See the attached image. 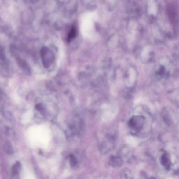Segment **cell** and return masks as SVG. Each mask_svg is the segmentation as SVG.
Listing matches in <instances>:
<instances>
[{
    "instance_id": "7a4b0ae2",
    "label": "cell",
    "mask_w": 179,
    "mask_h": 179,
    "mask_svg": "<svg viewBox=\"0 0 179 179\" xmlns=\"http://www.w3.org/2000/svg\"><path fill=\"white\" fill-rule=\"evenodd\" d=\"M109 165L113 168H118L123 164L122 159L119 156H112L111 157L108 162Z\"/></svg>"
},
{
    "instance_id": "6da1fadb",
    "label": "cell",
    "mask_w": 179,
    "mask_h": 179,
    "mask_svg": "<svg viewBox=\"0 0 179 179\" xmlns=\"http://www.w3.org/2000/svg\"><path fill=\"white\" fill-rule=\"evenodd\" d=\"M145 118L143 116H133L128 122V127L132 131L137 133L142 130L144 124Z\"/></svg>"
},
{
    "instance_id": "277c9868",
    "label": "cell",
    "mask_w": 179,
    "mask_h": 179,
    "mask_svg": "<svg viewBox=\"0 0 179 179\" xmlns=\"http://www.w3.org/2000/svg\"><path fill=\"white\" fill-rule=\"evenodd\" d=\"M77 30L75 26H72L67 36V40L68 42H71L76 37Z\"/></svg>"
},
{
    "instance_id": "5b68a950",
    "label": "cell",
    "mask_w": 179,
    "mask_h": 179,
    "mask_svg": "<svg viewBox=\"0 0 179 179\" xmlns=\"http://www.w3.org/2000/svg\"><path fill=\"white\" fill-rule=\"evenodd\" d=\"M121 176L123 178H130L132 176V173L129 169H125L122 171Z\"/></svg>"
},
{
    "instance_id": "3957f363",
    "label": "cell",
    "mask_w": 179,
    "mask_h": 179,
    "mask_svg": "<svg viewBox=\"0 0 179 179\" xmlns=\"http://www.w3.org/2000/svg\"><path fill=\"white\" fill-rule=\"evenodd\" d=\"M160 163L161 165L167 170L170 169L171 162L170 157L166 153H164L161 156L160 159Z\"/></svg>"
},
{
    "instance_id": "8992f818",
    "label": "cell",
    "mask_w": 179,
    "mask_h": 179,
    "mask_svg": "<svg viewBox=\"0 0 179 179\" xmlns=\"http://www.w3.org/2000/svg\"><path fill=\"white\" fill-rule=\"evenodd\" d=\"M70 164L71 167H75L76 165L77 164V160L75 158L74 155H71L70 156Z\"/></svg>"
}]
</instances>
